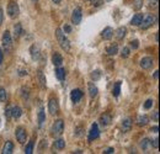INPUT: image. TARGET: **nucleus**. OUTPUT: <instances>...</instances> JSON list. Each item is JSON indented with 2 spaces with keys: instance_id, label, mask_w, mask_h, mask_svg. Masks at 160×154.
Masks as SVG:
<instances>
[{
  "instance_id": "nucleus-37",
  "label": "nucleus",
  "mask_w": 160,
  "mask_h": 154,
  "mask_svg": "<svg viewBox=\"0 0 160 154\" xmlns=\"http://www.w3.org/2000/svg\"><path fill=\"white\" fill-rule=\"evenodd\" d=\"M152 106H153V100H152V99H149V100H147V101L144 102V109L149 110Z\"/></svg>"
},
{
  "instance_id": "nucleus-53",
  "label": "nucleus",
  "mask_w": 160,
  "mask_h": 154,
  "mask_svg": "<svg viewBox=\"0 0 160 154\" xmlns=\"http://www.w3.org/2000/svg\"><path fill=\"white\" fill-rule=\"evenodd\" d=\"M38 1V0H32V3H37Z\"/></svg>"
},
{
  "instance_id": "nucleus-15",
  "label": "nucleus",
  "mask_w": 160,
  "mask_h": 154,
  "mask_svg": "<svg viewBox=\"0 0 160 154\" xmlns=\"http://www.w3.org/2000/svg\"><path fill=\"white\" fill-rule=\"evenodd\" d=\"M113 32H115L113 28L108 26V27H106V28L102 31V32H101V37H102L104 39L108 41V39H111V38L113 37Z\"/></svg>"
},
{
  "instance_id": "nucleus-28",
  "label": "nucleus",
  "mask_w": 160,
  "mask_h": 154,
  "mask_svg": "<svg viewBox=\"0 0 160 154\" xmlns=\"http://www.w3.org/2000/svg\"><path fill=\"white\" fill-rule=\"evenodd\" d=\"M106 52H107L108 56H116V54L118 53V47H117V45H112V46L107 47Z\"/></svg>"
},
{
  "instance_id": "nucleus-41",
  "label": "nucleus",
  "mask_w": 160,
  "mask_h": 154,
  "mask_svg": "<svg viewBox=\"0 0 160 154\" xmlns=\"http://www.w3.org/2000/svg\"><path fill=\"white\" fill-rule=\"evenodd\" d=\"M152 146H153L155 149H158V148H159V139H158V138H155V139H153V141H152Z\"/></svg>"
},
{
  "instance_id": "nucleus-19",
  "label": "nucleus",
  "mask_w": 160,
  "mask_h": 154,
  "mask_svg": "<svg viewBox=\"0 0 160 154\" xmlns=\"http://www.w3.org/2000/svg\"><path fill=\"white\" fill-rule=\"evenodd\" d=\"M87 89H89V95H90V97H91V99H94V97L97 96L99 90H97V88L95 86L94 83H89L87 84Z\"/></svg>"
},
{
  "instance_id": "nucleus-8",
  "label": "nucleus",
  "mask_w": 160,
  "mask_h": 154,
  "mask_svg": "<svg viewBox=\"0 0 160 154\" xmlns=\"http://www.w3.org/2000/svg\"><path fill=\"white\" fill-rule=\"evenodd\" d=\"M48 111H49V114L51 115H56L58 114V111H59V104H58V100L52 97V99H49L48 101Z\"/></svg>"
},
{
  "instance_id": "nucleus-3",
  "label": "nucleus",
  "mask_w": 160,
  "mask_h": 154,
  "mask_svg": "<svg viewBox=\"0 0 160 154\" xmlns=\"http://www.w3.org/2000/svg\"><path fill=\"white\" fill-rule=\"evenodd\" d=\"M1 43L6 52H10L13 49V38H11V33L9 31H4L3 37H1Z\"/></svg>"
},
{
  "instance_id": "nucleus-9",
  "label": "nucleus",
  "mask_w": 160,
  "mask_h": 154,
  "mask_svg": "<svg viewBox=\"0 0 160 154\" xmlns=\"http://www.w3.org/2000/svg\"><path fill=\"white\" fill-rule=\"evenodd\" d=\"M81 19H83L81 9H80V7H75L73 14H72V22L74 25H79L80 22H81Z\"/></svg>"
},
{
  "instance_id": "nucleus-23",
  "label": "nucleus",
  "mask_w": 160,
  "mask_h": 154,
  "mask_svg": "<svg viewBox=\"0 0 160 154\" xmlns=\"http://www.w3.org/2000/svg\"><path fill=\"white\" fill-rule=\"evenodd\" d=\"M37 78H38V81H39V86H41L42 89H46V77H44L42 70H38Z\"/></svg>"
},
{
  "instance_id": "nucleus-14",
  "label": "nucleus",
  "mask_w": 160,
  "mask_h": 154,
  "mask_svg": "<svg viewBox=\"0 0 160 154\" xmlns=\"http://www.w3.org/2000/svg\"><path fill=\"white\" fill-rule=\"evenodd\" d=\"M111 121H112V118H111V116H110L108 114H104V115H101L100 116V120H99V122H100V125H101L102 127H107L110 123H111Z\"/></svg>"
},
{
  "instance_id": "nucleus-44",
  "label": "nucleus",
  "mask_w": 160,
  "mask_h": 154,
  "mask_svg": "<svg viewBox=\"0 0 160 154\" xmlns=\"http://www.w3.org/2000/svg\"><path fill=\"white\" fill-rule=\"evenodd\" d=\"M64 32H65V33L72 32V27L69 26V25H65V26H64Z\"/></svg>"
},
{
  "instance_id": "nucleus-2",
  "label": "nucleus",
  "mask_w": 160,
  "mask_h": 154,
  "mask_svg": "<svg viewBox=\"0 0 160 154\" xmlns=\"http://www.w3.org/2000/svg\"><path fill=\"white\" fill-rule=\"evenodd\" d=\"M156 22V16L153 15V14H147L145 16H143V20H142V24L139 25L142 30H147L149 27H152L154 24Z\"/></svg>"
},
{
  "instance_id": "nucleus-24",
  "label": "nucleus",
  "mask_w": 160,
  "mask_h": 154,
  "mask_svg": "<svg viewBox=\"0 0 160 154\" xmlns=\"http://www.w3.org/2000/svg\"><path fill=\"white\" fill-rule=\"evenodd\" d=\"M148 122H149V118H148V116H145V115H141V116H138V118H137V125L141 126V127L147 126Z\"/></svg>"
},
{
  "instance_id": "nucleus-52",
  "label": "nucleus",
  "mask_w": 160,
  "mask_h": 154,
  "mask_svg": "<svg viewBox=\"0 0 160 154\" xmlns=\"http://www.w3.org/2000/svg\"><path fill=\"white\" fill-rule=\"evenodd\" d=\"M155 41H156V42H158V41H159V35H158V32L155 33Z\"/></svg>"
},
{
  "instance_id": "nucleus-50",
  "label": "nucleus",
  "mask_w": 160,
  "mask_h": 154,
  "mask_svg": "<svg viewBox=\"0 0 160 154\" xmlns=\"http://www.w3.org/2000/svg\"><path fill=\"white\" fill-rule=\"evenodd\" d=\"M158 131H159V127H158V126H155V127H153V128H152V132L158 133Z\"/></svg>"
},
{
  "instance_id": "nucleus-25",
  "label": "nucleus",
  "mask_w": 160,
  "mask_h": 154,
  "mask_svg": "<svg viewBox=\"0 0 160 154\" xmlns=\"http://www.w3.org/2000/svg\"><path fill=\"white\" fill-rule=\"evenodd\" d=\"M46 122V112L43 109L39 110L38 112V126L39 127H43V123Z\"/></svg>"
},
{
  "instance_id": "nucleus-38",
  "label": "nucleus",
  "mask_w": 160,
  "mask_h": 154,
  "mask_svg": "<svg viewBox=\"0 0 160 154\" xmlns=\"http://www.w3.org/2000/svg\"><path fill=\"white\" fill-rule=\"evenodd\" d=\"M129 46H131V48H133V49H137V48L139 47V42H138L137 39L131 41V42H129Z\"/></svg>"
},
{
  "instance_id": "nucleus-49",
  "label": "nucleus",
  "mask_w": 160,
  "mask_h": 154,
  "mask_svg": "<svg viewBox=\"0 0 160 154\" xmlns=\"http://www.w3.org/2000/svg\"><path fill=\"white\" fill-rule=\"evenodd\" d=\"M158 73H159L158 70H155V71H154V74H153V78H154V79H158V77H159V74H158Z\"/></svg>"
},
{
  "instance_id": "nucleus-36",
  "label": "nucleus",
  "mask_w": 160,
  "mask_h": 154,
  "mask_svg": "<svg viewBox=\"0 0 160 154\" xmlns=\"http://www.w3.org/2000/svg\"><path fill=\"white\" fill-rule=\"evenodd\" d=\"M90 1H91L93 6H95V7H99L104 4V0H90Z\"/></svg>"
},
{
  "instance_id": "nucleus-45",
  "label": "nucleus",
  "mask_w": 160,
  "mask_h": 154,
  "mask_svg": "<svg viewBox=\"0 0 160 154\" xmlns=\"http://www.w3.org/2000/svg\"><path fill=\"white\" fill-rule=\"evenodd\" d=\"M19 75H20V77H25V75H27V70L21 69V70H20V73H19Z\"/></svg>"
},
{
  "instance_id": "nucleus-31",
  "label": "nucleus",
  "mask_w": 160,
  "mask_h": 154,
  "mask_svg": "<svg viewBox=\"0 0 160 154\" xmlns=\"http://www.w3.org/2000/svg\"><path fill=\"white\" fill-rule=\"evenodd\" d=\"M143 0H134V3H133V7L134 10H139V9H142L143 7Z\"/></svg>"
},
{
  "instance_id": "nucleus-46",
  "label": "nucleus",
  "mask_w": 160,
  "mask_h": 154,
  "mask_svg": "<svg viewBox=\"0 0 160 154\" xmlns=\"http://www.w3.org/2000/svg\"><path fill=\"white\" fill-rule=\"evenodd\" d=\"M3 60H4V53H3V51L1 48H0V64L3 63Z\"/></svg>"
},
{
  "instance_id": "nucleus-39",
  "label": "nucleus",
  "mask_w": 160,
  "mask_h": 154,
  "mask_svg": "<svg viewBox=\"0 0 160 154\" xmlns=\"http://www.w3.org/2000/svg\"><path fill=\"white\" fill-rule=\"evenodd\" d=\"M148 142H149V139H147V138H144L142 142H141V148L142 149H147V147H148Z\"/></svg>"
},
{
  "instance_id": "nucleus-18",
  "label": "nucleus",
  "mask_w": 160,
  "mask_h": 154,
  "mask_svg": "<svg viewBox=\"0 0 160 154\" xmlns=\"http://www.w3.org/2000/svg\"><path fill=\"white\" fill-rule=\"evenodd\" d=\"M52 62H53V64L56 65V67H62V64H63V57L59 54V53H54L53 56H52Z\"/></svg>"
},
{
  "instance_id": "nucleus-32",
  "label": "nucleus",
  "mask_w": 160,
  "mask_h": 154,
  "mask_svg": "<svg viewBox=\"0 0 160 154\" xmlns=\"http://www.w3.org/2000/svg\"><path fill=\"white\" fill-rule=\"evenodd\" d=\"M7 97V94H6V90L4 88H0V101H5Z\"/></svg>"
},
{
  "instance_id": "nucleus-26",
  "label": "nucleus",
  "mask_w": 160,
  "mask_h": 154,
  "mask_svg": "<svg viewBox=\"0 0 160 154\" xmlns=\"http://www.w3.org/2000/svg\"><path fill=\"white\" fill-rule=\"evenodd\" d=\"M22 26H21V24H16L15 26H14V37L17 39L20 36L22 35Z\"/></svg>"
},
{
  "instance_id": "nucleus-1",
  "label": "nucleus",
  "mask_w": 160,
  "mask_h": 154,
  "mask_svg": "<svg viewBox=\"0 0 160 154\" xmlns=\"http://www.w3.org/2000/svg\"><path fill=\"white\" fill-rule=\"evenodd\" d=\"M56 37H57V41H58L59 46H61V48L63 51H65V52H69V51H70V41L65 36L62 28L56 30Z\"/></svg>"
},
{
  "instance_id": "nucleus-10",
  "label": "nucleus",
  "mask_w": 160,
  "mask_h": 154,
  "mask_svg": "<svg viewBox=\"0 0 160 154\" xmlns=\"http://www.w3.org/2000/svg\"><path fill=\"white\" fill-rule=\"evenodd\" d=\"M141 67L142 69L144 70H149V69H152L153 68V64H154V59L152 57H144L141 59Z\"/></svg>"
},
{
  "instance_id": "nucleus-29",
  "label": "nucleus",
  "mask_w": 160,
  "mask_h": 154,
  "mask_svg": "<svg viewBox=\"0 0 160 154\" xmlns=\"http://www.w3.org/2000/svg\"><path fill=\"white\" fill-rule=\"evenodd\" d=\"M54 148L56 149H64L65 148V141L64 139H62V138H59V139H57L56 142H54Z\"/></svg>"
},
{
  "instance_id": "nucleus-30",
  "label": "nucleus",
  "mask_w": 160,
  "mask_h": 154,
  "mask_svg": "<svg viewBox=\"0 0 160 154\" xmlns=\"http://www.w3.org/2000/svg\"><path fill=\"white\" fill-rule=\"evenodd\" d=\"M33 146H35V141L31 139V141L27 143V146H26V148H25V153H26V154H32V153H33Z\"/></svg>"
},
{
  "instance_id": "nucleus-21",
  "label": "nucleus",
  "mask_w": 160,
  "mask_h": 154,
  "mask_svg": "<svg viewBox=\"0 0 160 154\" xmlns=\"http://www.w3.org/2000/svg\"><path fill=\"white\" fill-rule=\"evenodd\" d=\"M21 115H22V110H21V107H20V106L11 107V117L17 120V118L21 117Z\"/></svg>"
},
{
  "instance_id": "nucleus-16",
  "label": "nucleus",
  "mask_w": 160,
  "mask_h": 154,
  "mask_svg": "<svg viewBox=\"0 0 160 154\" xmlns=\"http://www.w3.org/2000/svg\"><path fill=\"white\" fill-rule=\"evenodd\" d=\"M13 152H14V143L10 142V141H7L5 144H4V147H3L1 153H3V154H11Z\"/></svg>"
},
{
  "instance_id": "nucleus-13",
  "label": "nucleus",
  "mask_w": 160,
  "mask_h": 154,
  "mask_svg": "<svg viewBox=\"0 0 160 154\" xmlns=\"http://www.w3.org/2000/svg\"><path fill=\"white\" fill-rule=\"evenodd\" d=\"M70 97H72V101L76 104V102H79L80 100H81V97H83V91L79 90V89H74V90L70 92Z\"/></svg>"
},
{
  "instance_id": "nucleus-4",
  "label": "nucleus",
  "mask_w": 160,
  "mask_h": 154,
  "mask_svg": "<svg viewBox=\"0 0 160 154\" xmlns=\"http://www.w3.org/2000/svg\"><path fill=\"white\" fill-rule=\"evenodd\" d=\"M63 131H64V122H63V120H57V121L53 123L52 128H51L52 136H54V137L61 136L62 133H63Z\"/></svg>"
},
{
  "instance_id": "nucleus-5",
  "label": "nucleus",
  "mask_w": 160,
  "mask_h": 154,
  "mask_svg": "<svg viewBox=\"0 0 160 154\" xmlns=\"http://www.w3.org/2000/svg\"><path fill=\"white\" fill-rule=\"evenodd\" d=\"M6 10H7V15H9L10 19H16L20 14V7H19L17 3H15V1H10L7 4Z\"/></svg>"
},
{
  "instance_id": "nucleus-20",
  "label": "nucleus",
  "mask_w": 160,
  "mask_h": 154,
  "mask_svg": "<svg viewBox=\"0 0 160 154\" xmlns=\"http://www.w3.org/2000/svg\"><path fill=\"white\" fill-rule=\"evenodd\" d=\"M143 14H136L134 16H133V19L131 20V25H133V26H139L142 24V20H143Z\"/></svg>"
},
{
  "instance_id": "nucleus-48",
  "label": "nucleus",
  "mask_w": 160,
  "mask_h": 154,
  "mask_svg": "<svg viewBox=\"0 0 160 154\" xmlns=\"http://www.w3.org/2000/svg\"><path fill=\"white\" fill-rule=\"evenodd\" d=\"M113 152H115V149H113V148H108L107 150H105V153H106V154H111V153H113Z\"/></svg>"
},
{
  "instance_id": "nucleus-47",
  "label": "nucleus",
  "mask_w": 160,
  "mask_h": 154,
  "mask_svg": "<svg viewBox=\"0 0 160 154\" xmlns=\"http://www.w3.org/2000/svg\"><path fill=\"white\" fill-rule=\"evenodd\" d=\"M152 117H153V118H154L155 121H158V120H159V114H158V112H153Z\"/></svg>"
},
{
  "instance_id": "nucleus-51",
  "label": "nucleus",
  "mask_w": 160,
  "mask_h": 154,
  "mask_svg": "<svg viewBox=\"0 0 160 154\" xmlns=\"http://www.w3.org/2000/svg\"><path fill=\"white\" fill-rule=\"evenodd\" d=\"M52 1H53L54 4H61V1H62V0H52Z\"/></svg>"
},
{
  "instance_id": "nucleus-34",
  "label": "nucleus",
  "mask_w": 160,
  "mask_h": 154,
  "mask_svg": "<svg viewBox=\"0 0 160 154\" xmlns=\"http://www.w3.org/2000/svg\"><path fill=\"white\" fill-rule=\"evenodd\" d=\"M100 78H101V73H100V70H95L91 73V79L93 80H99Z\"/></svg>"
},
{
  "instance_id": "nucleus-11",
  "label": "nucleus",
  "mask_w": 160,
  "mask_h": 154,
  "mask_svg": "<svg viewBox=\"0 0 160 154\" xmlns=\"http://www.w3.org/2000/svg\"><path fill=\"white\" fill-rule=\"evenodd\" d=\"M30 53H31V57L33 60H38L39 57H41V49L37 45H32L31 48H30Z\"/></svg>"
},
{
  "instance_id": "nucleus-27",
  "label": "nucleus",
  "mask_w": 160,
  "mask_h": 154,
  "mask_svg": "<svg viewBox=\"0 0 160 154\" xmlns=\"http://www.w3.org/2000/svg\"><path fill=\"white\" fill-rule=\"evenodd\" d=\"M121 81H117V83H115L113 85V89H112V95L115 97H118L119 96V92H121Z\"/></svg>"
},
{
  "instance_id": "nucleus-6",
  "label": "nucleus",
  "mask_w": 160,
  "mask_h": 154,
  "mask_svg": "<svg viewBox=\"0 0 160 154\" xmlns=\"http://www.w3.org/2000/svg\"><path fill=\"white\" fill-rule=\"evenodd\" d=\"M15 136H16V139L20 144H24L26 143V139H27V132L24 127H17L15 129Z\"/></svg>"
},
{
  "instance_id": "nucleus-22",
  "label": "nucleus",
  "mask_w": 160,
  "mask_h": 154,
  "mask_svg": "<svg viewBox=\"0 0 160 154\" xmlns=\"http://www.w3.org/2000/svg\"><path fill=\"white\" fill-rule=\"evenodd\" d=\"M56 77L58 80H64L65 79V69L62 67H57L56 69Z\"/></svg>"
},
{
  "instance_id": "nucleus-33",
  "label": "nucleus",
  "mask_w": 160,
  "mask_h": 154,
  "mask_svg": "<svg viewBox=\"0 0 160 154\" xmlns=\"http://www.w3.org/2000/svg\"><path fill=\"white\" fill-rule=\"evenodd\" d=\"M121 57L122 58H128L129 57V48L128 47H123L121 51Z\"/></svg>"
},
{
  "instance_id": "nucleus-17",
  "label": "nucleus",
  "mask_w": 160,
  "mask_h": 154,
  "mask_svg": "<svg viewBox=\"0 0 160 154\" xmlns=\"http://www.w3.org/2000/svg\"><path fill=\"white\" fill-rule=\"evenodd\" d=\"M121 128L123 132H128V131H131L132 128V120L131 118H124L121 123Z\"/></svg>"
},
{
  "instance_id": "nucleus-42",
  "label": "nucleus",
  "mask_w": 160,
  "mask_h": 154,
  "mask_svg": "<svg viewBox=\"0 0 160 154\" xmlns=\"http://www.w3.org/2000/svg\"><path fill=\"white\" fill-rule=\"evenodd\" d=\"M5 116H6V118H10V117H11V107H7V109L5 110Z\"/></svg>"
},
{
  "instance_id": "nucleus-12",
  "label": "nucleus",
  "mask_w": 160,
  "mask_h": 154,
  "mask_svg": "<svg viewBox=\"0 0 160 154\" xmlns=\"http://www.w3.org/2000/svg\"><path fill=\"white\" fill-rule=\"evenodd\" d=\"M126 33H127V28H126V27H123V26H121V27H118V28L115 31V32H113V36L116 37V39L121 41V39H123V38H124Z\"/></svg>"
},
{
  "instance_id": "nucleus-40",
  "label": "nucleus",
  "mask_w": 160,
  "mask_h": 154,
  "mask_svg": "<svg viewBox=\"0 0 160 154\" xmlns=\"http://www.w3.org/2000/svg\"><path fill=\"white\" fill-rule=\"evenodd\" d=\"M22 99L24 100H27L28 99V89H26V88H22Z\"/></svg>"
},
{
  "instance_id": "nucleus-7",
  "label": "nucleus",
  "mask_w": 160,
  "mask_h": 154,
  "mask_svg": "<svg viewBox=\"0 0 160 154\" xmlns=\"http://www.w3.org/2000/svg\"><path fill=\"white\" fill-rule=\"evenodd\" d=\"M99 136H100L99 125H97V123H93V125H91V128H90V131H89V136H87L89 142L95 141L96 138H99Z\"/></svg>"
},
{
  "instance_id": "nucleus-35",
  "label": "nucleus",
  "mask_w": 160,
  "mask_h": 154,
  "mask_svg": "<svg viewBox=\"0 0 160 154\" xmlns=\"http://www.w3.org/2000/svg\"><path fill=\"white\" fill-rule=\"evenodd\" d=\"M148 4H149V7L156 9L158 7V4H159V0H148Z\"/></svg>"
},
{
  "instance_id": "nucleus-43",
  "label": "nucleus",
  "mask_w": 160,
  "mask_h": 154,
  "mask_svg": "<svg viewBox=\"0 0 160 154\" xmlns=\"http://www.w3.org/2000/svg\"><path fill=\"white\" fill-rule=\"evenodd\" d=\"M3 22H4V11H3V9L0 7V26L3 25Z\"/></svg>"
}]
</instances>
